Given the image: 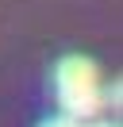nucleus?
Here are the masks:
<instances>
[{"instance_id":"1","label":"nucleus","mask_w":123,"mask_h":127,"mask_svg":"<svg viewBox=\"0 0 123 127\" xmlns=\"http://www.w3.org/2000/svg\"><path fill=\"white\" fill-rule=\"evenodd\" d=\"M54 93L65 116L73 119H96L104 112V77L96 62L85 54H69L54 69Z\"/></svg>"},{"instance_id":"2","label":"nucleus","mask_w":123,"mask_h":127,"mask_svg":"<svg viewBox=\"0 0 123 127\" xmlns=\"http://www.w3.org/2000/svg\"><path fill=\"white\" fill-rule=\"evenodd\" d=\"M38 127H85L81 119H73V116H50L46 123H38Z\"/></svg>"},{"instance_id":"3","label":"nucleus","mask_w":123,"mask_h":127,"mask_svg":"<svg viewBox=\"0 0 123 127\" xmlns=\"http://www.w3.org/2000/svg\"><path fill=\"white\" fill-rule=\"evenodd\" d=\"M89 127H115V123H108V119H92Z\"/></svg>"}]
</instances>
